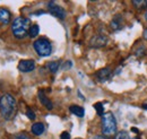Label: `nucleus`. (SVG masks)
<instances>
[{
  "instance_id": "1",
  "label": "nucleus",
  "mask_w": 147,
  "mask_h": 139,
  "mask_svg": "<svg viewBox=\"0 0 147 139\" xmlns=\"http://www.w3.org/2000/svg\"><path fill=\"white\" fill-rule=\"evenodd\" d=\"M17 111V103L14 96L5 94L0 97V113L5 120H10L14 118Z\"/></svg>"
},
{
  "instance_id": "2",
  "label": "nucleus",
  "mask_w": 147,
  "mask_h": 139,
  "mask_svg": "<svg viewBox=\"0 0 147 139\" xmlns=\"http://www.w3.org/2000/svg\"><path fill=\"white\" fill-rule=\"evenodd\" d=\"M31 19L26 17H16L13 22L11 25V32L13 35L18 38L22 40L24 38L26 35L28 34V31L31 28Z\"/></svg>"
},
{
  "instance_id": "3",
  "label": "nucleus",
  "mask_w": 147,
  "mask_h": 139,
  "mask_svg": "<svg viewBox=\"0 0 147 139\" xmlns=\"http://www.w3.org/2000/svg\"><path fill=\"white\" fill-rule=\"evenodd\" d=\"M117 132V120L112 112H107L102 115V134L105 137L114 136Z\"/></svg>"
},
{
  "instance_id": "4",
  "label": "nucleus",
  "mask_w": 147,
  "mask_h": 139,
  "mask_svg": "<svg viewBox=\"0 0 147 139\" xmlns=\"http://www.w3.org/2000/svg\"><path fill=\"white\" fill-rule=\"evenodd\" d=\"M34 50L40 57H49L52 52V45L51 42L45 37H40L33 44Z\"/></svg>"
},
{
  "instance_id": "5",
  "label": "nucleus",
  "mask_w": 147,
  "mask_h": 139,
  "mask_svg": "<svg viewBox=\"0 0 147 139\" xmlns=\"http://www.w3.org/2000/svg\"><path fill=\"white\" fill-rule=\"evenodd\" d=\"M49 13H50L52 16L59 18V19H65V17H66V11H65V9H63L62 7L55 5L53 1H52V2H49Z\"/></svg>"
},
{
  "instance_id": "6",
  "label": "nucleus",
  "mask_w": 147,
  "mask_h": 139,
  "mask_svg": "<svg viewBox=\"0 0 147 139\" xmlns=\"http://www.w3.org/2000/svg\"><path fill=\"white\" fill-rule=\"evenodd\" d=\"M35 69V62L33 60H20L18 63V70L22 72H31Z\"/></svg>"
},
{
  "instance_id": "7",
  "label": "nucleus",
  "mask_w": 147,
  "mask_h": 139,
  "mask_svg": "<svg viewBox=\"0 0 147 139\" xmlns=\"http://www.w3.org/2000/svg\"><path fill=\"white\" fill-rule=\"evenodd\" d=\"M108 42V38L107 36L104 35H95L91 40V45L94 48H101V47H104Z\"/></svg>"
},
{
  "instance_id": "8",
  "label": "nucleus",
  "mask_w": 147,
  "mask_h": 139,
  "mask_svg": "<svg viewBox=\"0 0 147 139\" xmlns=\"http://www.w3.org/2000/svg\"><path fill=\"white\" fill-rule=\"evenodd\" d=\"M37 96H38L40 102L44 105V106H45L48 110H52V109H53V104H52V102H51V101H50V100L47 97V95L44 94V92H43V90H38Z\"/></svg>"
},
{
  "instance_id": "9",
  "label": "nucleus",
  "mask_w": 147,
  "mask_h": 139,
  "mask_svg": "<svg viewBox=\"0 0 147 139\" xmlns=\"http://www.w3.org/2000/svg\"><path fill=\"white\" fill-rule=\"evenodd\" d=\"M10 18H11V15H10V11L8 9L0 8V23L1 24H3V25L9 24Z\"/></svg>"
},
{
  "instance_id": "10",
  "label": "nucleus",
  "mask_w": 147,
  "mask_h": 139,
  "mask_svg": "<svg viewBox=\"0 0 147 139\" xmlns=\"http://www.w3.org/2000/svg\"><path fill=\"white\" fill-rule=\"evenodd\" d=\"M96 77H97V79H98L100 82H105V80H108L111 77V69L110 68L101 69L100 71H97Z\"/></svg>"
},
{
  "instance_id": "11",
  "label": "nucleus",
  "mask_w": 147,
  "mask_h": 139,
  "mask_svg": "<svg viewBox=\"0 0 147 139\" xmlns=\"http://www.w3.org/2000/svg\"><path fill=\"white\" fill-rule=\"evenodd\" d=\"M45 130V127L42 122H36L32 126V134L35 136H41Z\"/></svg>"
},
{
  "instance_id": "12",
  "label": "nucleus",
  "mask_w": 147,
  "mask_h": 139,
  "mask_svg": "<svg viewBox=\"0 0 147 139\" xmlns=\"http://www.w3.org/2000/svg\"><path fill=\"white\" fill-rule=\"evenodd\" d=\"M69 110H70V112H71L73 114H75V115L78 117V118H83L84 114H85L84 107H82V106H79V105H71V106L69 107Z\"/></svg>"
},
{
  "instance_id": "13",
  "label": "nucleus",
  "mask_w": 147,
  "mask_h": 139,
  "mask_svg": "<svg viewBox=\"0 0 147 139\" xmlns=\"http://www.w3.org/2000/svg\"><path fill=\"white\" fill-rule=\"evenodd\" d=\"M38 33H40V27H38L37 24H34V25L31 26V28L28 31V36L33 38V37H36L37 35H38Z\"/></svg>"
},
{
  "instance_id": "14",
  "label": "nucleus",
  "mask_w": 147,
  "mask_h": 139,
  "mask_svg": "<svg viewBox=\"0 0 147 139\" xmlns=\"http://www.w3.org/2000/svg\"><path fill=\"white\" fill-rule=\"evenodd\" d=\"M111 27L113 30H120L121 28V18H120V16H117V17L113 18V20L111 22Z\"/></svg>"
},
{
  "instance_id": "15",
  "label": "nucleus",
  "mask_w": 147,
  "mask_h": 139,
  "mask_svg": "<svg viewBox=\"0 0 147 139\" xmlns=\"http://www.w3.org/2000/svg\"><path fill=\"white\" fill-rule=\"evenodd\" d=\"M59 67H60V63L58 61H52V62L48 63V69L50 70L52 74H55L59 69Z\"/></svg>"
},
{
  "instance_id": "16",
  "label": "nucleus",
  "mask_w": 147,
  "mask_h": 139,
  "mask_svg": "<svg viewBox=\"0 0 147 139\" xmlns=\"http://www.w3.org/2000/svg\"><path fill=\"white\" fill-rule=\"evenodd\" d=\"M94 109L96 110V113H97L98 115L102 117V115L104 114V107H103V104H102V103H100V102H98V103H95V104H94Z\"/></svg>"
},
{
  "instance_id": "17",
  "label": "nucleus",
  "mask_w": 147,
  "mask_h": 139,
  "mask_svg": "<svg viewBox=\"0 0 147 139\" xmlns=\"http://www.w3.org/2000/svg\"><path fill=\"white\" fill-rule=\"evenodd\" d=\"M113 139H130L129 137L128 132L127 131H119L118 134H115V136H114V138Z\"/></svg>"
},
{
  "instance_id": "18",
  "label": "nucleus",
  "mask_w": 147,
  "mask_h": 139,
  "mask_svg": "<svg viewBox=\"0 0 147 139\" xmlns=\"http://www.w3.org/2000/svg\"><path fill=\"white\" fill-rule=\"evenodd\" d=\"M132 3L137 7V8H147V1L145 0H135V1H132Z\"/></svg>"
},
{
  "instance_id": "19",
  "label": "nucleus",
  "mask_w": 147,
  "mask_h": 139,
  "mask_svg": "<svg viewBox=\"0 0 147 139\" xmlns=\"http://www.w3.org/2000/svg\"><path fill=\"white\" fill-rule=\"evenodd\" d=\"M26 115H27V118H28L30 120H34V119H35V113H34L31 109H28V110L26 111Z\"/></svg>"
},
{
  "instance_id": "20",
  "label": "nucleus",
  "mask_w": 147,
  "mask_h": 139,
  "mask_svg": "<svg viewBox=\"0 0 147 139\" xmlns=\"http://www.w3.org/2000/svg\"><path fill=\"white\" fill-rule=\"evenodd\" d=\"M16 139H31L30 138V136L28 135H26V134H18L17 136H16Z\"/></svg>"
},
{
  "instance_id": "21",
  "label": "nucleus",
  "mask_w": 147,
  "mask_h": 139,
  "mask_svg": "<svg viewBox=\"0 0 147 139\" xmlns=\"http://www.w3.org/2000/svg\"><path fill=\"white\" fill-rule=\"evenodd\" d=\"M60 139H70V135H69V132L63 131V132L60 135Z\"/></svg>"
},
{
  "instance_id": "22",
  "label": "nucleus",
  "mask_w": 147,
  "mask_h": 139,
  "mask_svg": "<svg viewBox=\"0 0 147 139\" xmlns=\"http://www.w3.org/2000/svg\"><path fill=\"white\" fill-rule=\"evenodd\" d=\"M93 139H108L105 136H95Z\"/></svg>"
},
{
  "instance_id": "23",
  "label": "nucleus",
  "mask_w": 147,
  "mask_h": 139,
  "mask_svg": "<svg viewBox=\"0 0 147 139\" xmlns=\"http://www.w3.org/2000/svg\"><path fill=\"white\" fill-rule=\"evenodd\" d=\"M78 95H79V97H80V99H82V100H83V101H85V97H84V96H83V95H82V93H80V92H79V90H78Z\"/></svg>"
},
{
  "instance_id": "24",
  "label": "nucleus",
  "mask_w": 147,
  "mask_h": 139,
  "mask_svg": "<svg viewBox=\"0 0 147 139\" xmlns=\"http://www.w3.org/2000/svg\"><path fill=\"white\" fill-rule=\"evenodd\" d=\"M144 38H145V40H147V28L144 31Z\"/></svg>"
},
{
  "instance_id": "25",
  "label": "nucleus",
  "mask_w": 147,
  "mask_h": 139,
  "mask_svg": "<svg viewBox=\"0 0 147 139\" xmlns=\"http://www.w3.org/2000/svg\"><path fill=\"white\" fill-rule=\"evenodd\" d=\"M35 14H36V15H41V14H44V11H36Z\"/></svg>"
},
{
  "instance_id": "26",
  "label": "nucleus",
  "mask_w": 147,
  "mask_h": 139,
  "mask_svg": "<svg viewBox=\"0 0 147 139\" xmlns=\"http://www.w3.org/2000/svg\"><path fill=\"white\" fill-rule=\"evenodd\" d=\"M142 107H143L144 110H147V104H144V105H143V106H142Z\"/></svg>"
},
{
  "instance_id": "27",
  "label": "nucleus",
  "mask_w": 147,
  "mask_h": 139,
  "mask_svg": "<svg viewBox=\"0 0 147 139\" xmlns=\"http://www.w3.org/2000/svg\"><path fill=\"white\" fill-rule=\"evenodd\" d=\"M145 19H146V20H147V11H146V13H145Z\"/></svg>"
},
{
  "instance_id": "28",
  "label": "nucleus",
  "mask_w": 147,
  "mask_h": 139,
  "mask_svg": "<svg viewBox=\"0 0 147 139\" xmlns=\"http://www.w3.org/2000/svg\"><path fill=\"white\" fill-rule=\"evenodd\" d=\"M134 139H138V138H134Z\"/></svg>"
}]
</instances>
